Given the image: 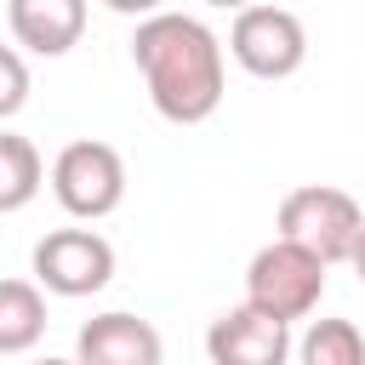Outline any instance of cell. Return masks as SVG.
<instances>
[{
	"instance_id": "obj_1",
	"label": "cell",
	"mask_w": 365,
	"mask_h": 365,
	"mask_svg": "<svg viewBox=\"0 0 365 365\" xmlns=\"http://www.w3.org/2000/svg\"><path fill=\"white\" fill-rule=\"evenodd\" d=\"M131 63L148 103L171 125H200L222 108V40L188 11H154L131 34Z\"/></svg>"
},
{
	"instance_id": "obj_2",
	"label": "cell",
	"mask_w": 365,
	"mask_h": 365,
	"mask_svg": "<svg viewBox=\"0 0 365 365\" xmlns=\"http://www.w3.org/2000/svg\"><path fill=\"white\" fill-rule=\"evenodd\" d=\"M274 222H279V240L314 251L325 268H331V262H348L354 245H359V234H365L359 200H354L348 188H331V182H302V188H291V194L279 200V217H274Z\"/></svg>"
},
{
	"instance_id": "obj_3",
	"label": "cell",
	"mask_w": 365,
	"mask_h": 365,
	"mask_svg": "<svg viewBox=\"0 0 365 365\" xmlns=\"http://www.w3.org/2000/svg\"><path fill=\"white\" fill-rule=\"evenodd\" d=\"M325 297V262L291 240H268L245 268V302L279 325L308 319Z\"/></svg>"
},
{
	"instance_id": "obj_4",
	"label": "cell",
	"mask_w": 365,
	"mask_h": 365,
	"mask_svg": "<svg viewBox=\"0 0 365 365\" xmlns=\"http://www.w3.org/2000/svg\"><path fill=\"white\" fill-rule=\"evenodd\" d=\"M228 57L257 80H291L308 63V29L291 6H245L228 29Z\"/></svg>"
},
{
	"instance_id": "obj_5",
	"label": "cell",
	"mask_w": 365,
	"mask_h": 365,
	"mask_svg": "<svg viewBox=\"0 0 365 365\" xmlns=\"http://www.w3.org/2000/svg\"><path fill=\"white\" fill-rule=\"evenodd\" d=\"M51 194L80 222H97V217L120 211V200H125V160H120V148L97 143V137L68 143L51 160Z\"/></svg>"
},
{
	"instance_id": "obj_6",
	"label": "cell",
	"mask_w": 365,
	"mask_h": 365,
	"mask_svg": "<svg viewBox=\"0 0 365 365\" xmlns=\"http://www.w3.org/2000/svg\"><path fill=\"white\" fill-rule=\"evenodd\" d=\"M114 279V245L97 228H51L34 245V285L51 297H97Z\"/></svg>"
},
{
	"instance_id": "obj_7",
	"label": "cell",
	"mask_w": 365,
	"mask_h": 365,
	"mask_svg": "<svg viewBox=\"0 0 365 365\" xmlns=\"http://www.w3.org/2000/svg\"><path fill=\"white\" fill-rule=\"evenodd\" d=\"M205 354H211V365H285L291 359V325H279V319L257 314L251 302H240V308L211 319Z\"/></svg>"
},
{
	"instance_id": "obj_8",
	"label": "cell",
	"mask_w": 365,
	"mask_h": 365,
	"mask_svg": "<svg viewBox=\"0 0 365 365\" xmlns=\"http://www.w3.org/2000/svg\"><path fill=\"white\" fill-rule=\"evenodd\" d=\"M74 365H165V342L148 319L108 308L80 325L74 336Z\"/></svg>"
},
{
	"instance_id": "obj_9",
	"label": "cell",
	"mask_w": 365,
	"mask_h": 365,
	"mask_svg": "<svg viewBox=\"0 0 365 365\" xmlns=\"http://www.w3.org/2000/svg\"><path fill=\"white\" fill-rule=\"evenodd\" d=\"M11 40L34 57H63L86 34V0H6Z\"/></svg>"
},
{
	"instance_id": "obj_10",
	"label": "cell",
	"mask_w": 365,
	"mask_h": 365,
	"mask_svg": "<svg viewBox=\"0 0 365 365\" xmlns=\"http://www.w3.org/2000/svg\"><path fill=\"white\" fill-rule=\"evenodd\" d=\"M46 336V291L34 279H0V354H29Z\"/></svg>"
},
{
	"instance_id": "obj_11",
	"label": "cell",
	"mask_w": 365,
	"mask_h": 365,
	"mask_svg": "<svg viewBox=\"0 0 365 365\" xmlns=\"http://www.w3.org/2000/svg\"><path fill=\"white\" fill-rule=\"evenodd\" d=\"M46 182V165H40V148L17 131H0V211H23Z\"/></svg>"
},
{
	"instance_id": "obj_12",
	"label": "cell",
	"mask_w": 365,
	"mask_h": 365,
	"mask_svg": "<svg viewBox=\"0 0 365 365\" xmlns=\"http://www.w3.org/2000/svg\"><path fill=\"white\" fill-rule=\"evenodd\" d=\"M297 365H365V336L354 319H314L297 342Z\"/></svg>"
},
{
	"instance_id": "obj_13",
	"label": "cell",
	"mask_w": 365,
	"mask_h": 365,
	"mask_svg": "<svg viewBox=\"0 0 365 365\" xmlns=\"http://www.w3.org/2000/svg\"><path fill=\"white\" fill-rule=\"evenodd\" d=\"M29 103V63L17 46H0V120H11Z\"/></svg>"
},
{
	"instance_id": "obj_14",
	"label": "cell",
	"mask_w": 365,
	"mask_h": 365,
	"mask_svg": "<svg viewBox=\"0 0 365 365\" xmlns=\"http://www.w3.org/2000/svg\"><path fill=\"white\" fill-rule=\"evenodd\" d=\"M103 6H108V11H120V17H137V23H143V17H154V11H165L160 0H103Z\"/></svg>"
},
{
	"instance_id": "obj_15",
	"label": "cell",
	"mask_w": 365,
	"mask_h": 365,
	"mask_svg": "<svg viewBox=\"0 0 365 365\" xmlns=\"http://www.w3.org/2000/svg\"><path fill=\"white\" fill-rule=\"evenodd\" d=\"M348 262H354V274H359V285H365V234H359V245H354V257H348Z\"/></svg>"
},
{
	"instance_id": "obj_16",
	"label": "cell",
	"mask_w": 365,
	"mask_h": 365,
	"mask_svg": "<svg viewBox=\"0 0 365 365\" xmlns=\"http://www.w3.org/2000/svg\"><path fill=\"white\" fill-rule=\"evenodd\" d=\"M205 6H222V11H245V6H257V0H205Z\"/></svg>"
},
{
	"instance_id": "obj_17",
	"label": "cell",
	"mask_w": 365,
	"mask_h": 365,
	"mask_svg": "<svg viewBox=\"0 0 365 365\" xmlns=\"http://www.w3.org/2000/svg\"><path fill=\"white\" fill-rule=\"evenodd\" d=\"M34 365H74V359H51V354H46V359H34Z\"/></svg>"
}]
</instances>
